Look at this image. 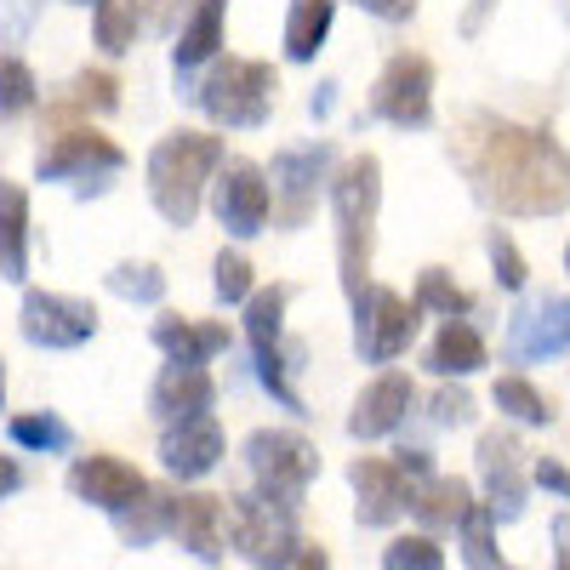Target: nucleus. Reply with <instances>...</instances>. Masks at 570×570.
<instances>
[{
    "mask_svg": "<svg viewBox=\"0 0 570 570\" xmlns=\"http://www.w3.org/2000/svg\"><path fill=\"white\" fill-rule=\"evenodd\" d=\"M473 200L497 217H559L570 212V155L542 126L473 115L456 142Z\"/></svg>",
    "mask_w": 570,
    "mask_h": 570,
    "instance_id": "obj_1",
    "label": "nucleus"
},
{
    "mask_svg": "<svg viewBox=\"0 0 570 570\" xmlns=\"http://www.w3.org/2000/svg\"><path fill=\"white\" fill-rule=\"evenodd\" d=\"M331 223H337V279L343 297L360 303L371 292V257H376V217H383V160L371 149L348 155L331 171Z\"/></svg>",
    "mask_w": 570,
    "mask_h": 570,
    "instance_id": "obj_2",
    "label": "nucleus"
},
{
    "mask_svg": "<svg viewBox=\"0 0 570 570\" xmlns=\"http://www.w3.org/2000/svg\"><path fill=\"white\" fill-rule=\"evenodd\" d=\"M223 137L217 131H200V126H177L166 131L149 160H142V177H149V200L155 212L171 223V228H188L200 217L206 195H212V177L223 166Z\"/></svg>",
    "mask_w": 570,
    "mask_h": 570,
    "instance_id": "obj_3",
    "label": "nucleus"
},
{
    "mask_svg": "<svg viewBox=\"0 0 570 570\" xmlns=\"http://www.w3.org/2000/svg\"><path fill=\"white\" fill-rule=\"evenodd\" d=\"M228 548L257 570H325L331 553L297 531L292 508H274L257 491L228 497Z\"/></svg>",
    "mask_w": 570,
    "mask_h": 570,
    "instance_id": "obj_4",
    "label": "nucleus"
},
{
    "mask_svg": "<svg viewBox=\"0 0 570 570\" xmlns=\"http://www.w3.org/2000/svg\"><path fill=\"white\" fill-rule=\"evenodd\" d=\"M274 91H279L274 63H263V58H212L206 75H200V86H188L183 98L200 104L212 126L257 131L274 115Z\"/></svg>",
    "mask_w": 570,
    "mask_h": 570,
    "instance_id": "obj_5",
    "label": "nucleus"
},
{
    "mask_svg": "<svg viewBox=\"0 0 570 570\" xmlns=\"http://www.w3.org/2000/svg\"><path fill=\"white\" fill-rule=\"evenodd\" d=\"M246 468H252V491L268 497L274 508L303 513L308 485L320 480V445L303 440L297 428H252L240 445Z\"/></svg>",
    "mask_w": 570,
    "mask_h": 570,
    "instance_id": "obj_6",
    "label": "nucleus"
},
{
    "mask_svg": "<svg viewBox=\"0 0 570 570\" xmlns=\"http://www.w3.org/2000/svg\"><path fill=\"white\" fill-rule=\"evenodd\" d=\"M126 171V149L115 137H104L98 126H63L40 142L35 155V177L40 183H63L75 195H104V188Z\"/></svg>",
    "mask_w": 570,
    "mask_h": 570,
    "instance_id": "obj_7",
    "label": "nucleus"
},
{
    "mask_svg": "<svg viewBox=\"0 0 570 570\" xmlns=\"http://www.w3.org/2000/svg\"><path fill=\"white\" fill-rule=\"evenodd\" d=\"M285 308H292V285H257L246 297V343H252V365H257V383L279 400V411L308 416L303 394L285 383Z\"/></svg>",
    "mask_w": 570,
    "mask_h": 570,
    "instance_id": "obj_8",
    "label": "nucleus"
},
{
    "mask_svg": "<svg viewBox=\"0 0 570 570\" xmlns=\"http://www.w3.org/2000/svg\"><path fill=\"white\" fill-rule=\"evenodd\" d=\"M365 115L383 126H400V131H428L434 126V63L422 52H394L371 86Z\"/></svg>",
    "mask_w": 570,
    "mask_h": 570,
    "instance_id": "obj_9",
    "label": "nucleus"
},
{
    "mask_svg": "<svg viewBox=\"0 0 570 570\" xmlns=\"http://www.w3.org/2000/svg\"><path fill=\"white\" fill-rule=\"evenodd\" d=\"M354 308V354L365 365H394L411 343H416V331H422V303L389 292V285H371V292Z\"/></svg>",
    "mask_w": 570,
    "mask_h": 570,
    "instance_id": "obj_10",
    "label": "nucleus"
},
{
    "mask_svg": "<svg viewBox=\"0 0 570 570\" xmlns=\"http://www.w3.org/2000/svg\"><path fill=\"white\" fill-rule=\"evenodd\" d=\"M331 171H337V149L331 142H303V149H279L268 166L274 183V223L279 228H303L320 212V195L331 188Z\"/></svg>",
    "mask_w": 570,
    "mask_h": 570,
    "instance_id": "obj_11",
    "label": "nucleus"
},
{
    "mask_svg": "<svg viewBox=\"0 0 570 570\" xmlns=\"http://www.w3.org/2000/svg\"><path fill=\"white\" fill-rule=\"evenodd\" d=\"M206 206H212V217L223 223L228 240H257V234L268 228V217H274V183H268V171H263L257 160L234 155V160L217 166Z\"/></svg>",
    "mask_w": 570,
    "mask_h": 570,
    "instance_id": "obj_12",
    "label": "nucleus"
},
{
    "mask_svg": "<svg viewBox=\"0 0 570 570\" xmlns=\"http://www.w3.org/2000/svg\"><path fill=\"white\" fill-rule=\"evenodd\" d=\"M18 331L29 348H46V354H69V348H86L98 337V308L86 297H69V292H23V308H18Z\"/></svg>",
    "mask_w": 570,
    "mask_h": 570,
    "instance_id": "obj_13",
    "label": "nucleus"
},
{
    "mask_svg": "<svg viewBox=\"0 0 570 570\" xmlns=\"http://www.w3.org/2000/svg\"><path fill=\"white\" fill-rule=\"evenodd\" d=\"M564 348H570V297L542 292V297H525L508 314V331H502V360L508 365H537V360H553Z\"/></svg>",
    "mask_w": 570,
    "mask_h": 570,
    "instance_id": "obj_14",
    "label": "nucleus"
},
{
    "mask_svg": "<svg viewBox=\"0 0 570 570\" xmlns=\"http://www.w3.org/2000/svg\"><path fill=\"white\" fill-rule=\"evenodd\" d=\"M348 485H354V519L365 531H389L394 519L411 513L416 480L389 456H354L348 462Z\"/></svg>",
    "mask_w": 570,
    "mask_h": 570,
    "instance_id": "obj_15",
    "label": "nucleus"
},
{
    "mask_svg": "<svg viewBox=\"0 0 570 570\" xmlns=\"http://www.w3.org/2000/svg\"><path fill=\"white\" fill-rule=\"evenodd\" d=\"M223 451H228V440H223V422L212 411L160 422V468L171 473V480H183V485H195V480H206V473H217Z\"/></svg>",
    "mask_w": 570,
    "mask_h": 570,
    "instance_id": "obj_16",
    "label": "nucleus"
},
{
    "mask_svg": "<svg viewBox=\"0 0 570 570\" xmlns=\"http://www.w3.org/2000/svg\"><path fill=\"white\" fill-rule=\"evenodd\" d=\"M69 497L115 519V513H126L137 497H149V473L131 468L126 456L91 451V456H75V462H69Z\"/></svg>",
    "mask_w": 570,
    "mask_h": 570,
    "instance_id": "obj_17",
    "label": "nucleus"
},
{
    "mask_svg": "<svg viewBox=\"0 0 570 570\" xmlns=\"http://www.w3.org/2000/svg\"><path fill=\"white\" fill-rule=\"evenodd\" d=\"M411 411H416V383L405 371L371 376V383L360 389V400H354V411H348V440H360V445L394 440L400 428L411 422Z\"/></svg>",
    "mask_w": 570,
    "mask_h": 570,
    "instance_id": "obj_18",
    "label": "nucleus"
},
{
    "mask_svg": "<svg viewBox=\"0 0 570 570\" xmlns=\"http://www.w3.org/2000/svg\"><path fill=\"white\" fill-rule=\"evenodd\" d=\"M473 462H480V485H485L497 519H519V513H525L531 473H525V451H519V440L508 434V428H485Z\"/></svg>",
    "mask_w": 570,
    "mask_h": 570,
    "instance_id": "obj_19",
    "label": "nucleus"
},
{
    "mask_svg": "<svg viewBox=\"0 0 570 570\" xmlns=\"http://www.w3.org/2000/svg\"><path fill=\"white\" fill-rule=\"evenodd\" d=\"M171 542L195 559V564H223V553H228V497L183 491V497H177Z\"/></svg>",
    "mask_w": 570,
    "mask_h": 570,
    "instance_id": "obj_20",
    "label": "nucleus"
},
{
    "mask_svg": "<svg viewBox=\"0 0 570 570\" xmlns=\"http://www.w3.org/2000/svg\"><path fill=\"white\" fill-rule=\"evenodd\" d=\"M217 405V376L206 365H183V360H166L155 389H149V411L160 422L171 416H195V411H212Z\"/></svg>",
    "mask_w": 570,
    "mask_h": 570,
    "instance_id": "obj_21",
    "label": "nucleus"
},
{
    "mask_svg": "<svg viewBox=\"0 0 570 570\" xmlns=\"http://www.w3.org/2000/svg\"><path fill=\"white\" fill-rule=\"evenodd\" d=\"M149 337L166 360H183V365H212L234 343L223 320H188V314H160Z\"/></svg>",
    "mask_w": 570,
    "mask_h": 570,
    "instance_id": "obj_22",
    "label": "nucleus"
},
{
    "mask_svg": "<svg viewBox=\"0 0 570 570\" xmlns=\"http://www.w3.org/2000/svg\"><path fill=\"white\" fill-rule=\"evenodd\" d=\"M223 23H228V0H195V12L183 18L177 29V46H171V69H177V86L206 69L217 52H223Z\"/></svg>",
    "mask_w": 570,
    "mask_h": 570,
    "instance_id": "obj_23",
    "label": "nucleus"
},
{
    "mask_svg": "<svg viewBox=\"0 0 570 570\" xmlns=\"http://www.w3.org/2000/svg\"><path fill=\"white\" fill-rule=\"evenodd\" d=\"M468 508H473V485L456 480V473H428V480H416V491H411V519L434 537L456 531L468 519Z\"/></svg>",
    "mask_w": 570,
    "mask_h": 570,
    "instance_id": "obj_24",
    "label": "nucleus"
},
{
    "mask_svg": "<svg viewBox=\"0 0 570 570\" xmlns=\"http://www.w3.org/2000/svg\"><path fill=\"white\" fill-rule=\"evenodd\" d=\"M0 279H29V188L0 177Z\"/></svg>",
    "mask_w": 570,
    "mask_h": 570,
    "instance_id": "obj_25",
    "label": "nucleus"
},
{
    "mask_svg": "<svg viewBox=\"0 0 570 570\" xmlns=\"http://www.w3.org/2000/svg\"><path fill=\"white\" fill-rule=\"evenodd\" d=\"M485 365H491L485 337L468 320H445L434 331V343H428V354H422V371H434V376H473V371H485Z\"/></svg>",
    "mask_w": 570,
    "mask_h": 570,
    "instance_id": "obj_26",
    "label": "nucleus"
},
{
    "mask_svg": "<svg viewBox=\"0 0 570 570\" xmlns=\"http://www.w3.org/2000/svg\"><path fill=\"white\" fill-rule=\"evenodd\" d=\"M171 525H177V491H155V485L126 513H115V537L126 548H155L160 537H171Z\"/></svg>",
    "mask_w": 570,
    "mask_h": 570,
    "instance_id": "obj_27",
    "label": "nucleus"
},
{
    "mask_svg": "<svg viewBox=\"0 0 570 570\" xmlns=\"http://www.w3.org/2000/svg\"><path fill=\"white\" fill-rule=\"evenodd\" d=\"M331 23H337V0H292L285 7V58L314 63L320 46L331 40Z\"/></svg>",
    "mask_w": 570,
    "mask_h": 570,
    "instance_id": "obj_28",
    "label": "nucleus"
},
{
    "mask_svg": "<svg viewBox=\"0 0 570 570\" xmlns=\"http://www.w3.org/2000/svg\"><path fill=\"white\" fill-rule=\"evenodd\" d=\"M120 109V80L109 69H80L63 98H52V120H80V115H115Z\"/></svg>",
    "mask_w": 570,
    "mask_h": 570,
    "instance_id": "obj_29",
    "label": "nucleus"
},
{
    "mask_svg": "<svg viewBox=\"0 0 570 570\" xmlns=\"http://www.w3.org/2000/svg\"><path fill=\"white\" fill-rule=\"evenodd\" d=\"M7 434H12L18 451H35V456L75 451V428L58 411H18V416H7Z\"/></svg>",
    "mask_w": 570,
    "mask_h": 570,
    "instance_id": "obj_30",
    "label": "nucleus"
},
{
    "mask_svg": "<svg viewBox=\"0 0 570 570\" xmlns=\"http://www.w3.org/2000/svg\"><path fill=\"white\" fill-rule=\"evenodd\" d=\"M456 548H462V564H473V570L508 564L502 548H497V508H491V502H473V508H468V519L456 525Z\"/></svg>",
    "mask_w": 570,
    "mask_h": 570,
    "instance_id": "obj_31",
    "label": "nucleus"
},
{
    "mask_svg": "<svg viewBox=\"0 0 570 570\" xmlns=\"http://www.w3.org/2000/svg\"><path fill=\"white\" fill-rule=\"evenodd\" d=\"M491 400H497V411H502L508 422H525V428H548V422H553V400H548L537 383H525L519 371L497 376Z\"/></svg>",
    "mask_w": 570,
    "mask_h": 570,
    "instance_id": "obj_32",
    "label": "nucleus"
},
{
    "mask_svg": "<svg viewBox=\"0 0 570 570\" xmlns=\"http://www.w3.org/2000/svg\"><path fill=\"white\" fill-rule=\"evenodd\" d=\"M104 285L120 297V303H142V308H160L166 303V268L160 263H115L109 274H104Z\"/></svg>",
    "mask_w": 570,
    "mask_h": 570,
    "instance_id": "obj_33",
    "label": "nucleus"
},
{
    "mask_svg": "<svg viewBox=\"0 0 570 570\" xmlns=\"http://www.w3.org/2000/svg\"><path fill=\"white\" fill-rule=\"evenodd\" d=\"M91 35H98V52L126 58L137 46V0H98L91 7Z\"/></svg>",
    "mask_w": 570,
    "mask_h": 570,
    "instance_id": "obj_34",
    "label": "nucleus"
},
{
    "mask_svg": "<svg viewBox=\"0 0 570 570\" xmlns=\"http://www.w3.org/2000/svg\"><path fill=\"white\" fill-rule=\"evenodd\" d=\"M212 292H217L223 308H246V297L257 292V268H252V257H246V252H234V246H223L217 263H212Z\"/></svg>",
    "mask_w": 570,
    "mask_h": 570,
    "instance_id": "obj_35",
    "label": "nucleus"
},
{
    "mask_svg": "<svg viewBox=\"0 0 570 570\" xmlns=\"http://www.w3.org/2000/svg\"><path fill=\"white\" fill-rule=\"evenodd\" d=\"M416 303H422V314H440V320H468L473 314V297L445 268H422L416 274Z\"/></svg>",
    "mask_w": 570,
    "mask_h": 570,
    "instance_id": "obj_36",
    "label": "nucleus"
},
{
    "mask_svg": "<svg viewBox=\"0 0 570 570\" xmlns=\"http://www.w3.org/2000/svg\"><path fill=\"white\" fill-rule=\"evenodd\" d=\"M35 104H40L35 69H29L23 58H12V52H0V120H18V115H29Z\"/></svg>",
    "mask_w": 570,
    "mask_h": 570,
    "instance_id": "obj_37",
    "label": "nucleus"
},
{
    "mask_svg": "<svg viewBox=\"0 0 570 570\" xmlns=\"http://www.w3.org/2000/svg\"><path fill=\"white\" fill-rule=\"evenodd\" d=\"M383 570H445V548L434 531H416V537H394L383 548Z\"/></svg>",
    "mask_w": 570,
    "mask_h": 570,
    "instance_id": "obj_38",
    "label": "nucleus"
},
{
    "mask_svg": "<svg viewBox=\"0 0 570 570\" xmlns=\"http://www.w3.org/2000/svg\"><path fill=\"white\" fill-rule=\"evenodd\" d=\"M485 257H491V274H497L502 292H519V285L531 279L525 252H519V246H513V234H502V228H491V234H485Z\"/></svg>",
    "mask_w": 570,
    "mask_h": 570,
    "instance_id": "obj_39",
    "label": "nucleus"
},
{
    "mask_svg": "<svg viewBox=\"0 0 570 570\" xmlns=\"http://www.w3.org/2000/svg\"><path fill=\"white\" fill-rule=\"evenodd\" d=\"M428 411H434V422H440V428H468L473 416H480V400H473V394L456 383V376H445V389H440L434 400H428Z\"/></svg>",
    "mask_w": 570,
    "mask_h": 570,
    "instance_id": "obj_40",
    "label": "nucleus"
},
{
    "mask_svg": "<svg viewBox=\"0 0 570 570\" xmlns=\"http://www.w3.org/2000/svg\"><path fill=\"white\" fill-rule=\"evenodd\" d=\"M354 7H360L365 18H376V23H411L422 0H354Z\"/></svg>",
    "mask_w": 570,
    "mask_h": 570,
    "instance_id": "obj_41",
    "label": "nucleus"
},
{
    "mask_svg": "<svg viewBox=\"0 0 570 570\" xmlns=\"http://www.w3.org/2000/svg\"><path fill=\"white\" fill-rule=\"evenodd\" d=\"M531 480H537L542 491H553L559 502H570V468H564V462H553V456H542V462L531 468Z\"/></svg>",
    "mask_w": 570,
    "mask_h": 570,
    "instance_id": "obj_42",
    "label": "nucleus"
},
{
    "mask_svg": "<svg viewBox=\"0 0 570 570\" xmlns=\"http://www.w3.org/2000/svg\"><path fill=\"white\" fill-rule=\"evenodd\" d=\"M394 462L411 473V480H428V473H434V451H422V445H400Z\"/></svg>",
    "mask_w": 570,
    "mask_h": 570,
    "instance_id": "obj_43",
    "label": "nucleus"
},
{
    "mask_svg": "<svg viewBox=\"0 0 570 570\" xmlns=\"http://www.w3.org/2000/svg\"><path fill=\"white\" fill-rule=\"evenodd\" d=\"M553 564L570 570V513H553Z\"/></svg>",
    "mask_w": 570,
    "mask_h": 570,
    "instance_id": "obj_44",
    "label": "nucleus"
},
{
    "mask_svg": "<svg viewBox=\"0 0 570 570\" xmlns=\"http://www.w3.org/2000/svg\"><path fill=\"white\" fill-rule=\"evenodd\" d=\"M18 491H23V468H18V456H0V502L18 497Z\"/></svg>",
    "mask_w": 570,
    "mask_h": 570,
    "instance_id": "obj_45",
    "label": "nucleus"
},
{
    "mask_svg": "<svg viewBox=\"0 0 570 570\" xmlns=\"http://www.w3.org/2000/svg\"><path fill=\"white\" fill-rule=\"evenodd\" d=\"M491 7H497V0H473L468 18H462V35H480V29H485V18H491Z\"/></svg>",
    "mask_w": 570,
    "mask_h": 570,
    "instance_id": "obj_46",
    "label": "nucleus"
},
{
    "mask_svg": "<svg viewBox=\"0 0 570 570\" xmlns=\"http://www.w3.org/2000/svg\"><path fill=\"white\" fill-rule=\"evenodd\" d=\"M0 411H7V360H0Z\"/></svg>",
    "mask_w": 570,
    "mask_h": 570,
    "instance_id": "obj_47",
    "label": "nucleus"
},
{
    "mask_svg": "<svg viewBox=\"0 0 570 570\" xmlns=\"http://www.w3.org/2000/svg\"><path fill=\"white\" fill-rule=\"evenodd\" d=\"M69 7H98V0H69Z\"/></svg>",
    "mask_w": 570,
    "mask_h": 570,
    "instance_id": "obj_48",
    "label": "nucleus"
},
{
    "mask_svg": "<svg viewBox=\"0 0 570 570\" xmlns=\"http://www.w3.org/2000/svg\"><path fill=\"white\" fill-rule=\"evenodd\" d=\"M564 274H570V246H564Z\"/></svg>",
    "mask_w": 570,
    "mask_h": 570,
    "instance_id": "obj_49",
    "label": "nucleus"
},
{
    "mask_svg": "<svg viewBox=\"0 0 570 570\" xmlns=\"http://www.w3.org/2000/svg\"><path fill=\"white\" fill-rule=\"evenodd\" d=\"M564 12H570V0H564Z\"/></svg>",
    "mask_w": 570,
    "mask_h": 570,
    "instance_id": "obj_50",
    "label": "nucleus"
}]
</instances>
